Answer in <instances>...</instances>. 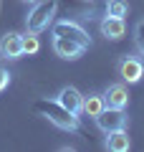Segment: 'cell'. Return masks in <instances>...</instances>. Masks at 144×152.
I'll return each instance as SVG.
<instances>
[{"label": "cell", "instance_id": "277c9868", "mask_svg": "<svg viewBox=\"0 0 144 152\" xmlns=\"http://www.w3.org/2000/svg\"><path fill=\"white\" fill-rule=\"evenodd\" d=\"M53 33H56V36H63V38L76 41V43L84 46L86 51L91 48V36H89V33H86L76 20H58V23L53 26Z\"/></svg>", "mask_w": 144, "mask_h": 152}, {"label": "cell", "instance_id": "9c48e42d", "mask_svg": "<svg viewBox=\"0 0 144 152\" xmlns=\"http://www.w3.org/2000/svg\"><path fill=\"white\" fill-rule=\"evenodd\" d=\"M56 102L63 104L68 112H73V114H79V117H81V102H84V94H81L76 86H63L58 91V99H56Z\"/></svg>", "mask_w": 144, "mask_h": 152}, {"label": "cell", "instance_id": "7c38bea8", "mask_svg": "<svg viewBox=\"0 0 144 152\" xmlns=\"http://www.w3.org/2000/svg\"><path fill=\"white\" fill-rule=\"evenodd\" d=\"M106 150L111 152H127L132 147V140H129L127 129H114V132H106Z\"/></svg>", "mask_w": 144, "mask_h": 152}, {"label": "cell", "instance_id": "4fadbf2b", "mask_svg": "<svg viewBox=\"0 0 144 152\" xmlns=\"http://www.w3.org/2000/svg\"><path fill=\"white\" fill-rule=\"evenodd\" d=\"M106 15L127 18L129 15V3H127V0H109V3H106Z\"/></svg>", "mask_w": 144, "mask_h": 152}, {"label": "cell", "instance_id": "30bf717a", "mask_svg": "<svg viewBox=\"0 0 144 152\" xmlns=\"http://www.w3.org/2000/svg\"><path fill=\"white\" fill-rule=\"evenodd\" d=\"M104 102H106V107L127 109V104H129V89L124 86V84H111V86L104 91Z\"/></svg>", "mask_w": 144, "mask_h": 152}, {"label": "cell", "instance_id": "7a4b0ae2", "mask_svg": "<svg viewBox=\"0 0 144 152\" xmlns=\"http://www.w3.org/2000/svg\"><path fill=\"white\" fill-rule=\"evenodd\" d=\"M56 10H58V0H43V3L38 0L36 8H33V10L28 13V18H25L28 31H31V33L48 31V26H51L53 18H56Z\"/></svg>", "mask_w": 144, "mask_h": 152}, {"label": "cell", "instance_id": "5b68a950", "mask_svg": "<svg viewBox=\"0 0 144 152\" xmlns=\"http://www.w3.org/2000/svg\"><path fill=\"white\" fill-rule=\"evenodd\" d=\"M51 46H53V53L58 56V58L63 61H76L84 56V46H79L76 41H71V38H63V36H56L53 33V41H51Z\"/></svg>", "mask_w": 144, "mask_h": 152}, {"label": "cell", "instance_id": "5bb4252c", "mask_svg": "<svg viewBox=\"0 0 144 152\" xmlns=\"http://www.w3.org/2000/svg\"><path fill=\"white\" fill-rule=\"evenodd\" d=\"M38 48H41V43H38V33H23V56H33L38 53Z\"/></svg>", "mask_w": 144, "mask_h": 152}, {"label": "cell", "instance_id": "6da1fadb", "mask_svg": "<svg viewBox=\"0 0 144 152\" xmlns=\"http://www.w3.org/2000/svg\"><path fill=\"white\" fill-rule=\"evenodd\" d=\"M36 112L43 114L51 124H56L58 129L63 132H79L81 129V122H79V114L68 112L63 104H58L56 99H38L36 102Z\"/></svg>", "mask_w": 144, "mask_h": 152}, {"label": "cell", "instance_id": "3957f363", "mask_svg": "<svg viewBox=\"0 0 144 152\" xmlns=\"http://www.w3.org/2000/svg\"><path fill=\"white\" fill-rule=\"evenodd\" d=\"M127 112L124 109H116V107H104L101 114L96 117V127L106 134V132H114V129H127Z\"/></svg>", "mask_w": 144, "mask_h": 152}, {"label": "cell", "instance_id": "e0dca14e", "mask_svg": "<svg viewBox=\"0 0 144 152\" xmlns=\"http://www.w3.org/2000/svg\"><path fill=\"white\" fill-rule=\"evenodd\" d=\"M23 3H31V5H36V3H38V0H23Z\"/></svg>", "mask_w": 144, "mask_h": 152}, {"label": "cell", "instance_id": "52a82bcc", "mask_svg": "<svg viewBox=\"0 0 144 152\" xmlns=\"http://www.w3.org/2000/svg\"><path fill=\"white\" fill-rule=\"evenodd\" d=\"M119 76H121L127 84L142 81V76H144V64L137 58V56H124V58L119 61Z\"/></svg>", "mask_w": 144, "mask_h": 152}, {"label": "cell", "instance_id": "ba28073f", "mask_svg": "<svg viewBox=\"0 0 144 152\" xmlns=\"http://www.w3.org/2000/svg\"><path fill=\"white\" fill-rule=\"evenodd\" d=\"M101 33L106 41H121L127 36V23L124 18H114V15H104L101 20Z\"/></svg>", "mask_w": 144, "mask_h": 152}, {"label": "cell", "instance_id": "8992f818", "mask_svg": "<svg viewBox=\"0 0 144 152\" xmlns=\"http://www.w3.org/2000/svg\"><path fill=\"white\" fill-rule=\"evenodd\" d=\"M23 56V33L8 31L5 36L0 38V58L5 61H15Z\"/></svg>", "mask_w": 144, "mask_h": 152}, {"label": "cell", "instance_id": "9a60e30c", "mask_svg": "<svg viewBox=\"0 0 144 152\" xmlns=\"http://www.w3.org/2000/svg\"><path fill=\"white\" fill-rule=\"evenodd\" d=\"M134 43H137V51L144 56V18L137 23V28H134Z\"/></svg>", "mask_w": 144, "mask_h": 152}, {"label": "cell", "instance_id": "2e32d148", "mask_svg": "<svg viewBox=\"0 0 144 152\" xmlns=\"http://www.w3.org/2000/svg\"><path fill=\"white\" fill-rule=\"evenodd\" d=\"M8 84H10V71H8L5 66H0V94L8 89Z\"/></svg>", "mask_w": 144, "mask_h": 152}, {"label": "cell", "instance_id": "8fae6325", "mask_svg": "<svg viewBox=\"0 0 144 152\" xmlns=\"http://www.w3.org/2000/svg\"><path fill=\"white\" fill-rule=\"evenodd\" d=\"M106 107V102H104V94H84V102H81V114L84 117H91V119H96L99 114H101V109Z\"/></svg>", "mask_w": 144, "mask_h": 152}]
</instances>
